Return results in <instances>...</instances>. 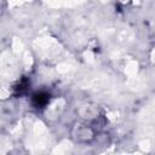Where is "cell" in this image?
Instances as JSON below:
<instances>
[{
  "label": "cell",
  "instance_id": "6da1fadb",
  "mask_svg": "<svg viewBox=\"0 0 155 155\" xmlns=\"http://www.w3.org/2000/svg\"><path fill=\"white\" fill-rule=\"evenodd\" d=\"M50 96L45 92H38L33 96V104L36 108H44L47 103H48Z\"/></svg>",
  "mask_w": 155,
  "mask_h": 155
}]
</instances>
